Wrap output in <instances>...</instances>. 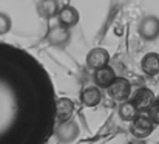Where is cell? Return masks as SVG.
<instances>
[{
	"mask_svg": "<svg viewBox=\"0 0 159 144\" xmlns=\"http://www.w3.org/2000/svg\"><path fill=\"white\" fill-rule=\"evenodd\" d=\"M155 130V122L152 121V118L148 116V113H139L136 116L134 121H131L130 124V132L136 140H145L148 138Z\"/></svg>",
	"mask_w": 159,
	"mask_h": 144,
	"instance_id": "cell-1",
	"label": "cell"
},
{
	"mask_svg": "<svg viewBox=\"0 0 159 144\" xmlns=\"http://www.w3.org/2000/svg\"><path fill=\"white\" fill-rule=\"evenodd\" d=\"M107 90H108V95L113 101L122 104V102L128 101V98L131 95V84L125 78H116V81Z\"/></svg>",
	"mask_w": 159,
	"mask_h": 144,
	"instance_id": "cell-2",
	"label": "cell"
},
{
	"mask_svg": "<svg viewBox=\"0 0 159 144\" xmlns=\"http://www.w3.org/2000/svg\"><path fill=\"white\" fill-rule=\"evenodd\" d=\"M138 33L144 41H156L159 37V17L145 16L138 26Z\"/></svg>",
	"mask_w": 159,
	"mask_h": 144,
	"instance_id": "cell-3",
	"label": "cell"
},
{
	"mask_svg": "<svg viewBox=\"0 0 159 144\" xmlns=\"http://www.w3.org/2000/svg\"><path fill=\"white\" fill-rule=\"evenodd\" d=\"M48 42L53 45V47H57V48H62L65 45H68L70 39H71V34H70V28L63 26V25H54L48 30Z\"/></svg>",
	"mask_w": 159,
	"mask_h": 144,
	"instance_id": "cell-4",
	"label": "cell"
},
{
	"mask_svg": "<svg viewBox=\"0 0 159 144\" xmlns=\"http://www.w3.org/2000/svg\"><path fill=\"white\" fill-rule=\"evenodd\" d=\"M108 62H110V53L102 47L93 48L87 54V67L91 68V70H94V71L99 70V68L107 67Z\"/></svg>",
	"mask_w": 159,
	"mask_h": 144,
	"instance_id": "cell-5",
	"label": "cell"
},
{
	"mask_svg": "<svg viewBox=\"0 0 159 144\" xmlns=\"http://www.w3.org/2000/svg\"><path fill=\"white\" fill-rule=\"evenodd\" d=\"M54 133H56V137H57L62 143H71V141H74V140L77 138V135H79V126H77L74 121L68 119V121H65V122H59V126L56 127Z\"/></svg>",
	"mask_w": 159,
	"mask_h": 144,
	"instance_id": "cell-6",
	"label": "cell"
},
{
	"mask_svg": "<svg viewBox=\"0 0 159 144\" xmlns=\"http://www.w3.org/2000/svg\"><path fill=\"white\" fill-rule=\"evenodd\" d=\"M131 101L134 102V105H136L138 110L141 112V110H148V108L153 105V102L156 101V96H155V93H153L150 89L141 87V89H138V90L133 93Z\"/></svg>",
	"mask_w": 159,
	"mask_h": 144,
	"instance_id": "cell-7",
	"label": "cell"
},
{
	"mask_svg": "<svg viewBox=\"0 0 159 144\" xmlns=\"http://www.w3.org/2000/svg\"><path fill=\"white\" fill-rule=\"evenodd\" d=\"M74 113V102L70 98H59L56 101V121L65 122L71 119Z\"/></svg>",
	"mask_w": 159,
	"mask_h": 144,
	"instance_id": "cell-8",
	"label": "cell"
},
{
	"mask_svg": "<svg viewBox=\"0 0 159 144\" xmlns=\"http://www.w3.org/2000/svg\"><path fill=\"white\" fill-rule=\"evenodd\" d=\"M57 19H59V23L60 25H63L66 28H73V26H76L79 23L80 16H79V11L74 6L66 5V6L60 8V11L57 14Z\"/></svg>",
	"mask_w": 159,
	"mask_h": 144,
	"instance_id": "cell-9",
	"label": "cell"
},
{
	"mask_svg": "<svg viewBox=\"0 0 159 144\" xmlns=\"http://www.w3.org/2000/svg\"><path fill=\"white\" fill-rule=\"evenodd\" d=\"M80 101L85 107H98L102 101V92L98 85L85 87L80 92Z\"/></svg>",
	"mask_w": 159,
	"mask_h": 144,
	"instance_id": "cell-10",
	"label": "cell"
},
{
	"mask_svg": "<svg viewBox=\"0 0 159 144\" xmlns=\"http://www.w3.org/2000/svg\"><path fill=\"white\" fill-rule=\"evenodd\" d=\"M116 81V73L111 67H104L94 71V84L99 89H108L113 82Z\"/></svg>",
	"mask_w": 159,
	"mask_h": 144,
	"instance_id": "cell-11",
	"label": "cell"
},
{
	"mask_svg": "<svg viewBox=\"0 0 159 144\" xmlns=\"http://www.w3.org/2000/svg\"><path fill=\"white\" fill-rule=\"evenodd\" d=\"M141 70L147 76L159 74V54L158 53H147L141 59Z\"/></svg>",
	"mask_w": 159,
	"mask_h": 144,
	"instance_id": "cell-12",
	"label": "cell"
},
{
	"mask_svg": "<svg viewBox=\"0 0 159 144\" xmlns=\"http://www.w3.org/2000/svg\"><path fill=\"white\" fill-rule=\"evenodd\" d=\"M59 2L57 0H39L37 2V12L43 19H53L59 14Z\"/></svg>",
	"mask_w": 159,
	"mask_h": 144,
	"instance_id": "cell-13",
	"label": "cell"
},
{
	"mask_svg": "<svg viewBox=\"0 0 159 144\" xmlns=\"http://www.w3.org/2000/svg\"><path fill=\"white\" fill-rule=\"evenodd\" d=\"M139 115V110L138 107L134 105L133 101H125L119 105V116L122 121H127V122H131L136 119V116Z\"/></svg>",
	"mask_w": 159,
	"mask_h": 144,
	"instance_id": "cell-14",
	"label": "cell"
},
{
	"mask_svg": "<svg viewBox=\"0 0 159 144\" xmlns=\"http://www.w3.org/2000/svg\"><path fill=\"white\" fill-rule=\"evenodd\" d=\"M11 25H12L11 17L8 14H5V12H0V36L6 34L11 30Z\"/></svg>",
	"mask_w": 159,
	"mask_h": 144,
	"instance_id": "cell-15",
	"label": "cell"
},
{
	"mask_svg": "<svg viewBox=\"0 0 159 144\" xmlns=\"http://www.w3.org/2000/svg\"><path fill=\"white\" fill-rule=\"evenodd\" d=\"M147 113H148V116L152 118V121L155 124H159V99H156L153 102V105L147 110Z\"/></svg>",
	"mask_w": 159,
	"mask_h": 144,
	"instance_id": "cell-16",
	"label": "cell"
},
{
	"mask_svg": "<svg viewBox=\"0 0 159 144\" xmlns=\"http://www.w3.org/2000/svg\"><path fill=\"white\" fill-rule=\"evenodd\" d=\"M128 144H145L142 140H134V141H131V143H128Z\"/></svg>",
	"mask_w": 159,
	"mask_h": 144,
	"instance_id": "cell-17",
	"label": "cell"
},
{
	"mask_svg": "<svg viewBox=\"0 0 159 144\" xmlns=\"http://www.w3.org/2000/svg\"><path fill=\"white\" fill-rule=\"evenodd\" d=\"M156 99H159V95H158V96H156Z\"/></svg>",
	"mask_w": 159,
	"mask_h": 144,
	"instance_id": "cell-18",
	"label": "cell"
},
{
	"mask_svg": "<svg viewBox=\"0 0 159 144\" xmlns=\"http://www.w3.org/2000/svg\"><path fill=\"white\" fill-rule=\"evenodd\" d=\"M158 144H159V143H158Z\"/></svg>",
	"mask_w": 159,
	"mask_h": 144,
	"instance_id": "cell-19",
	"label": "cell"
}]
</instances>
